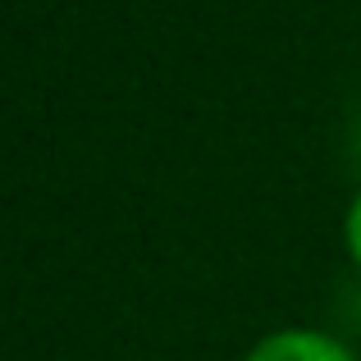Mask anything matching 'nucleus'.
Here are the masks:
<instances>
[{
    "mask_svg": "<svg viewBox=\"0 0 361 361\" xmlns=\"http://www.w3.org/2000/svg\"><path fill=\"white\" fill-rule=\"evenodd\" d=\"M243 361H357V353L325 329L288 325V329H270L261 343H252V353Z\"/></svg>",
    "mask_w": 361,
    "mask_h": 361,
    "instance_id": "obj_1",
    "label": "nucleus"
},
{
    "mask_svg": "<svg viewBox=\"0 0 361 361\" xmlns=\"http://www.w3.org/2000/svg\"><path fill=\"white\" fill-rule=\"evenodd\" d=\"M343 247H348V256H353V265L361 274V192L353 197V206L343 215Z\"/></svg>",
    "mask_w": 361,
    "mask_h": 361,
    "instance_id": "obj_2",
    "label": "nucleus"
}]
</instances>
